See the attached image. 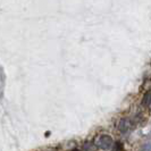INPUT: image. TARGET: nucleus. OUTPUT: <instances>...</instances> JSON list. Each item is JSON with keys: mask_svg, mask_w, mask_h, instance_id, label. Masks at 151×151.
<instances>
[{"mask_svg": "<svg viewBox=\"0 0 151 151\" xmlns=\"http://www.w3.org/2000/svg\"><path fill=\"white\" fill-rule=\"evenodd\" d=\"M96 145L99 149H102V150H110V149H113L114 145L113 137L110 135H107V134L100 135L96 141Z\"/></svg>", "mask_w": 151, "mask_h": 151, "instance_id": "f257e3e1", "label": "nucleus"}, {"mask_svg": "<svg viewBox=\"0 0 151 151\" xmlns=\"http://www.w3.org/2000/svg\"><path fill=\"white\" fill-rule=\"evenodd\" d=\"M117 127H118V131L121 134H126L129 131V122L127 119H121Z\"/></svg>", "mask_w": 151, "mask_h": 151, "instance_id": "f03ea898", "label": "nucleus"}, {"mask_svg": "<svg viewBox=\"0 0 151 151\" xmlns=\"http://www.w3.org/2000/svg\"><path fill=\"white\" fill-rule=\"evenodd\" d=\"M142 105H143L144 107H148L151 105V92L150 91L145 92L143 99H142Z\"/></svg>", "mask_w": 151, "mask_h": 151, "instance_id": "7ed1b4c3", "label": "nucleus"}, {"mask_svg": "<svg viewBox=\"0 0 151 151\" xmlns=\"http://www.w3.org/2000/svg\"><path fill=\"white\" fill-rule=\"evenodd\" d=\"M123 148V144L121 142H116V148H115V150L116 151H121V149Z\"/></svg>", "mask_w": 151, "mask_h": 151, "instance_id": "20e7f679", "label": "nucleus"}, {"mask_svg": "<svg viewBox=\"0 0 151 151\" xmlns=\"http://www.w3.org/2000/svg\"><path fill=\"white\" fill-rule=\"evenodd\" d=\"M72 151H80V150H78V149H73Z\"/></svg>", "mask_w": 151, "mask_h": 151, "instance_id": "39448f33", "label": "nucleus"}]
</instances>
